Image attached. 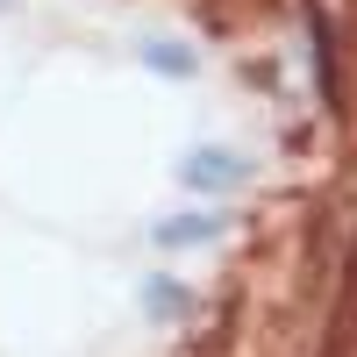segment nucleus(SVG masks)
<instances>
[{
  "label": "nucleus",
  "mask_w": 357,
  "mask_h": 357,
  "mask_svg": "<svg viewBox=\"0 0 357 357\" xmlns=\"http://www.w3.org/2000/svg\"><path fill=\"white\" fill-rule=\"evenodd\" d=\"M143 65H151V72H172V79H193V72H200L186 43H143Z\"/></svg>",
  "instance_id": "nucleus-4"
},
{
  "label": "nucleus",
  "mask_w": 357,
  "mask_h": 357,
  "mask_svg": "<svg viewBox=\"0 0 357 357\" xmlns=\"http://www.w3.org/2000/svg\"><path fill=\"white\" fill-rule=\"evenodd\" d=\"M15 8H22V0H0V15H15Z\"/></svg>",
  "instance_id": "nucleus-5"
},
{
  "label": "nucleus",
  "mask_w": 357,
  "mask_h": 357,
  "mask_svg": "<svg viewBox=\"0 0 357 357\" xmlns=\"http://www.w3.org/2000/svg\"><path fill=\"white\" fill-rule=\"evenodd\" d=\"M178 186H186V193H236V186H243V158L200 143V151L178 158Z\"/></svg>",
  "instance_id": "nucleus-1"
},
{
  "label": "nucleus",
  "mask_w": 357,
  "mask_h": 357,
  "mask_svg": "<svg viewBox=\"0 0 357 357\" xmlns=\"http://www.w3.org/2000/svg\"><path fill=\"white\" fill-rule=\"evenodd\" d=\"M151 243L158 250H200V243H215V215H165L151 229Z\"/></svg>",
  "instance_id": "nucleus-2"
},
{
  "label": "nucleus",
  "mask_w": 357,
  "mask_h": 357,
  "mask_svg": "<svg viewBox=\"0 0 357 357\" xmlns=\"http://www.w3.org/2000/svg\"><path fill=\"white\" fill-rule=\"evenodd\" d=\"M143 314H151V321H178V314H186V286H178V279H143Z\"/></svg>",
  "instance_id": "nucleus-3"
}]
</instances>
